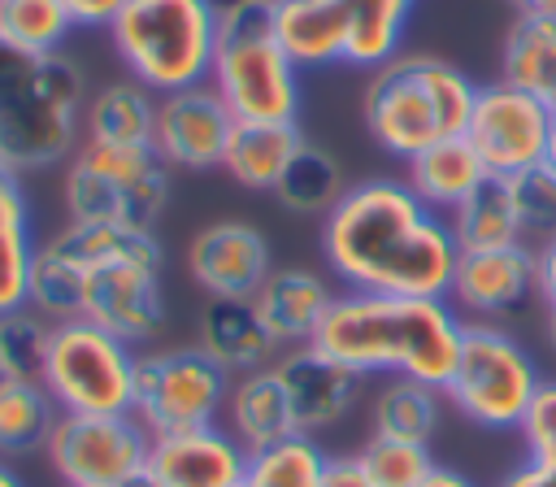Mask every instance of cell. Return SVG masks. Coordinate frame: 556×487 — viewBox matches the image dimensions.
Masks as SVG:
<instances>
[{
	"mask_svg": "<svg viewBox=\"0 0 556 487\" xmlns=\"http://www.w3.org/2000/svg\"><path fill=\"white\" fill-rule=\"evenodd\" d=\"M222 13L213 0H126L113 17V48L135 83L156 96L200 87L213 74Z\"/></svg>",
	"mask_w": 556,
	"mask_h": 487,
	"instance_id": "8992f818",
	"label": "cell"
},
{
	"mask_svg": "<svg viewBox=\"0 0 556 487\" xmlns=\"http://www.w3.org/2000/svg\"><path fill=\"white\" fill-rule=\"evenodd\" d=\"M61 4H65V13H70V22H74V26L109 30L126 0H61Z\"/></svg>",
	"mask_w": 556,
	"mask_h": 487,
	"instance_id": "ab89813d",
	"label": "cell"
},
{
	"mask_svg": "<svg viewBox=\"0 0 556 487\" xmlns=\"http://www.w3.org/2000/svg\"><path fill=\"white\" fill-rule=\"evenodd\" d=\"M539 383V365L513 335H504L491 322H465L460 352L443 383V396L473 426L517 430Z\"/></svg>",
	"mask_w": 556,
	"mask_h": 487,
	"instance_id": "30bf717a",
	"label": "cell"
},
{
	"mask_svg": "<svg viewBox=\"0 0 556 487\" xmlns=\"http://www.w3.org/2000/svg\"><path fill=\"white\" fill-rule=\"evenodd\" d=\"M334 291L317 270L304 265H274L269 278L261 283V291L252 296L261 326L269 330V339L278 348H300L313 344L326 309H330Z\"/></svg>",
	"mask_w": 556,
	"mask_h": 487,
	"instance_id": "d6986e66",
	"label": "cell"
},
{
	"mask_svg": "<svg viewBox=\"0 0 556 487\" xmlns=\"http://www.w3.org/2000/svg\"><path fill=\"white\" fill-rule=\"evenodd\" d=\"M274 374L287 391L291 404V422L300 435H317L326 426H334L339 417H348V409L361 396V374L339 365L334 357L317 352L313 344L287 348L282 357H274Z\"/></svg>",
	"mask_w": 556,
	"mask_h": 487,
	"instance_id": "ac0fdd59",
	"label": "cell"
},
{
	"mask_svg": "<svg viewBox=\"0 0 556 487\" xmlns=\"http://www.w3.org/2000/svg\"><path fill=\"white\" fill-rule=\"evenodd\" d=\"M352 26H348V52L343 65L378 70L391 57H400V39L413 13V0H348Z\"/></svg>",
	"mask_w": 556,
	"mask_h": 487,
	"instance_id": "f1b7e54d",
	"label": "cell"
},
{
	"mask_svg": "<svg viewBox=\"0 0 556 487\" xmlns=\"http://www.w3.org/2000/svg\"><path fill=\"white\" fill-rule=\"evenodd\" d=\"M135 370L139 357L126 339L87 317H65L52 322L39 383L52 391L61 413H130Z\"/></svg>",
	"mask_w": 556,
	"mask_h": 487,
	"instance_id": "9c48e42d",
	"label": "cell"
},
{
	"mask_svg": "<svg viewBox=\"0 0 556 487\" xmlns=\"http://www.w3.org/2000/svg\"><path fill=\"white\" fill-rule=\"evenodd\" d=\"M513 200H517V217H521V235L530 248H539L543 239L556 235V174L547 165H534L526 174L513 178Z\"/></svg>",
	"mask_w": 556,
	"mask_h": 487,
	"instance_id": "8d00e7d4",
	"label": "cell"
},
{
	"mask_svg": "<svg viewBox=\"0 0 556 487\" xmlns=\"http://www.w3.org/2000/svg\"><path fill=\"white\" fill-rule=\"evenodd\" d=\"M217 13L213 91L239 122H295L300 70L274 35V0H243Z\"/></svg>",
	"mask_w": 556,
	"mask_h": 487,
	"instance_id": "52a82bcc",
	"label": "cell"
},
{
	"mask_svg": "<svg viewBox=\"0 0 556 487\" xmlns=\"http://www.w3.org/2000/svg\"><path fill=\"white\" fill-rule=\"evenodd\" d=\"M552 126H556V113L543 100H534L530 91L495 78V83L478 87L465 139L478 152L486 174L517 178V174L547 161Z\"/></svg>",
	"mask_w": 556,
	"mask_h": 487,
	"instance_id": "4fadbf2b",
	"label": "cell"
},
{
	"mask_svg": "<svg viewBox=\"0 0 556 487\" xmlns=\"http://www.w3.org/2000/svg\"><path fill=\"white\" fill-rule=\"evenodd\" d=\"M552 174H556V126H552V143H547V161H543Z\"/></svg>",
	"mask_w": 556,
	"mask_h": 487,
	"instance_id": "bcb514c9",
	"label": "cell"
},
{
	"mask_svg": "<svg viewBox=\"0 0 556 487\" xmlns=\"http://www.w3.org/2000/svg\"><path fill=\"white\" fill-rule=\"evenodd\" d=\"M500 78L530 91L556 113V17H534V13L513 17L500 52Z\"/></svg>",
	"mask_w": 556,
	"mask_h": 487,
	"instance_id": "4316f807",
	"label": "cell"
},
{
	"mask_svg": "<svg viewBox=\"0 0 556 487\" xmlns=\"http://www.w3.org/2000/svg\"><path fill=\"white\" fill-rule=\"evenodd\" d=\"M460 335L465 317L447 300L343 291L330 300L313 348L356 370L361 378L391 374L443 391L460 352Z\"/></svg>",
	"mask_w": 556,
	"mask_h": 487,
	"instance_id": "7a4b0ae2",
	"label": "cell"
},
{
	"mask_svg": "<svg viewBox=\"0 0 556 487\" xmlns=\"http://www.w3.org/2000/svg\"><path fill=\"white\" fill-rule=\"evenodd\" d=\"M321 257L352 291L447 300L460 248L404 178L352 183L321 222Z\"/></svg>",
	"mask_w": 556,
	"mask_h": 487,
	"instance_id": "6da1fadb",
	"label": "cell"
},
{
	"mask_svg": "<svg viewBox=\"0 0 556 487\" xmlns=\"http://www.w3.org/2000/svg\"><path fill=\"white\" fill-rule=\"evenodd\" d=\"M547 335H552V344H556V317H547Z\"/></svg>",
	"mask_w": 556,
	"mask_h": 487,
	"instance_id": "c3c4849f",
	"label": "cell"
},
{
	"mask_svg": "<svg viewBox=\"0 0 556 487\" xmlns=\"http://www.w3.org/2000/svg\"><path fill=\"white\" fill-rule=\"evenodd\" d=\"M421 487H473L465 474H456V470H443V465H434V474L421 483Z\"/></svg>",
	"mask_w": 556,
	"mask_h": 487,
	"instance_id": "7bdbcfd3",
	"label": "cell"
},
{
	"mask_svg": "<svg viewBox=\"0 0 556 487\" xmlns=\"http://www.w3.org/2000/svg\"><path fill=\"white\" fill-rule=\"evenodd\" d=\"M43 457L65 487H139L152 435L135 413H61Z\"/></svg>",
	"mask_w": 556,
	"mask_h": 487,
	"instance_id": "7c38bea8",
	"label": "cell"
},
{
	"mask_svg": "<svg viewBox=\"0 0 556 487\" xmlns=\"http://www.w3.org/2000/svg\"><path fill=\"white\" fill-rule=\"evenodd\" d=\"M343 191H348L343 165H339L330 152L313 148V143H304V148L291 157V165L282 170V178H278V187H274L278 204L291 209V213H330Z\"/></svg>",
	"mask_w": 556,
	"mask_h": 487,
	"instance_id": "1f68e13d",
	"label": "cell"
},
{
	"mask_svg": "<svg viewBox=\"0 0 556 487\" xmlns=\"http://www.w3.org/2000/svg\"><path fill=\"white\" fill-rule=\"evenodd\" d=\"M70 30L61 0H0V39L22 52H61Z\"/></svg>",
	"mask_w": 556,
	"mask_h": 487,
	"instance_id": "836d02e7",
	"label": "cell"
},
{
	"mask_svg": "<svg viewBox=\"0 0 556 487\" xmlns=\"http://www.w3.org/2000/svg\"><path fill=\"white\" fill-rule=\"evenodd\" d=\"M530 300H539V252L530 244L460 252L447 287V304L456 313L500 317L526 309Z\"/></svg>",
	"mask_w": 556,
	"mask_h": 487,
	"instance_id": "2e32d148",
	"label": "cell"
},
{
	"mask_svg": "<svg viewBox=\"0 0 556 487\" xmlns=\"http://www.w3.org/2000/svg\"><path fill=\"white\" fill-rule=\"evenodd\" d=\"M235 126V113L226 100L213 91V83L182 87L156 100V126H152V148L169 170L204 174L222 165L226 135Z\"/></svg>",
	"mask_w": 556,
	"mask_h": 487,
	"instance_id": "5bb4252c",
	"label": "cell"
},
{
	"mask_svg": "<svg viewBox=\"0 0 556 487\" xmlns=\"http://www.w3.org/2000/svg\"><path fill=\"white\" fill-rule=\"evenodd\" d=\"M239 487H248V483H239Z\"/></svg>",
	"mask_w": 556,
	"mask_h": 487,
	"instance_id": "f907efd6",
	"label": "cell"
},
{
	"mask_svg": "<svg viewBox=\"0 0 556 487\" xmlns=\"http://www.w3.org/2000/svg\"><path fill=\"white\" fill-rule=\"evenodd\" d=\"M78 265L83 296L78 317L104 326L130 348L148 344L165 322L161 300V244L135 226H87L70 222L52 235Z\"/></svg>",
	"mask_w": 556,
	"mask_h": 487,
	"instance_id": "277c9868",
	"label": "cell"
},
{
	"mask_svg": "<svg viewBox=\"0 0 556 487\" xmlns=\"http://www.w3.org/2000/svg\"><path fill=\"white\" fill-rule=\"evenodd\" d=\"M139 487H152V478H143V483H139Z\"/></svg>",
	"mask_w": 556,
	"mask_h": 487,
	"instance_id": "681fc988",
	"label": "cell"
},
{
	"mask_svg": "<svg viewBox=\"0 0 556 487\" xmlns=\"http://www.w3.org/2000/svg\"><path fill=\"white\" fill-rule=\"evenodd\" d=\"M35 248L39 244L30 230V200L22 191V174L0 165V313L26 304Z\"/></svg>",
	"mask_w": 556,
	"mask_h": 487,
	"instance_id": "484cf974",
	"label": "cell"
},
{
	"mask_svg": "<svg viewBox=\"0 0 556 487\" xmlns=\"http://www.w3.org/2000/svg\"><path fill=\"white\" fill-rule=\"evenodd\" d=\"M248 448L226 426H195L152 435L148 478L152 487H239L248 474Z\"/></svg>",
	"mask_w": 556,
	"mask_h": 487,
	"instance_id": "e0dca14e",
	"label": "cell"
},
{
	"mask_svg": "<svg viewBox=\"0 0 556 487\" xmlns=\"http://www.w3.org/2000/svg\"><path fill=\"white\" fill-rule=\"evenodd\" d=\"M300 148H304V135L295 130V122H239L235 117L226 135L222 170L248 191H274Z\"/></svg>",
	"mask_w": 556,
	"mask_h": 487,
	"instance_id": "603a6c76",
	"label": "cell"
},
{
	"mask_svg": "<svg viewBox=\"0 0 556 487\" xmlns=\"http://www.w3.org/2000/svg\"><path fill=\"white\" fill-rule=\"evenodd\" d=\"M195 344L230 378L235 374H248V370H261V365H274V352H278V344L261 326L252 300H213V296H208V304L200 313Z\"/></svg>",
	"mask_w": 556,
	"mask_h": 487,
	"instance_id": "44dd1931",
	"label": "cell"
},
{
	"mask_svg": "<svg viewBox=\"0 0 556 487\" xmlns=\"http://www.w3.org/2000/svg\"><path fill=\"white\" fill-rule=\"evenodd\" d=\"M56 417L61 409L43 383L13 378L9 387H0V452H43Z\"/></svg>",
	"mask_w": 556,
	"mask_h": 487,
	"instance_id": "f546056e",
	"label": "cell"
},
{
	"mask_svg": "<svg viewBox=\"0 0 556 487\" xmlns=\"http://www.w3.org/2000/svg\"><path fill=\"white\" fill-rule=\"evenodd\" d=\"M87 87L65 52H22L0 39V165L48 170L83 143Z\"/></svg>",
	"mask_w": 556,
	"mask_h": 487,
	"instance_id": "3957f363",
	"label": "cell"
},
{
	"mask_svg": "<svg viewBox=\"0 0 556 487\" xmlns=\"http://www.w3.org/2000/svg\"><path fill=\"white\" fill-rule=\"evenodd\" d=\"M473 96L478 87L460 65L430 52H400L365 78L361 117L382 152L408 161L439 139L465 135Z\"/></svg>",
	"mask_w": 556,
	"mask_h": 487,
	"instance_id": "5b68a950",
	"label": "cell"
},
{
	"mask_svg": "<svg viewBox=\"0 0 556 487\" xmlns=\"http://www.w3.org/2000/svg\"><path fill=\"white\" fill-rule=\"evenodd\" d=\"M361 461L378 487H421L434 474L430 444H413V439L369 435V444L361 448Z\"/></svg>",
	"mask_w": 556,
	"mask_h": 487,
	"instance_id": "d590c367",
	"label": "cell"
},
{
	"mask_svg": "<svg viewBox=\"0 0 556 487\" xmlns=\"http://www.w3.org/2000/svg\"><path fill=\"white\" fill-rule=\"evenodd\" d=\"M482 178H486V170H482V161H478V152L469 148L465 135L439 139V143H430V148H421L417 157L404 161V183H408V191H413L426 209H434V213H443V217H447Z\"/></svg>",
	"mask_w": 556,
	"mask_h": 487,
	"instance_id": "cb8c5ba5",
	"label": "cell"
},
{
	"mask_svg": "<svg viewBox=\"0 0 556 487\" xmlns=\"http://www.w3.org/2000/svg\"><path fill=\"white\" fill-rule=\"evenodd\" d=\"M156 91H148L135 78H117L104 83L87 109H83V126L87 139H104V143H152V126H156Z\"/></svg>",
	"mask_w": 556,
	"mask_h": 487,
	"instance_id": "83f0119b",
	"label": "cell"
},
{
	"mask_svg": "<svg viewBox=\"0 0 556 487\" xmlns=\"http://www.w3.org/2000/svg\"><path fill=\"white\" fill-rule=\"evenodd\" d=\"M521 439H526V452L534 461H556V378H543L526 417H521Z\"/></svg>",
	"mask_w": 556,
	"mask_h": 487,
	"instance_id": "74e56055",
	"label": "cell"
},
{
	"mask_svg": "<svg viewBox=\"0 0 556 487\" xmlns=\"http://www.w3.org/2000/svg\"><path fill=\"white\" fill-rule=\"evenodd\" d=\"M439 396H443L439 387H426L413 378H391L374 396V435L430 444L439 430Z\"/></svg>",
	"mask_w": 556,
	"mask_h": 487,
	"instance_id": "4dcf8cb0",
	"label": "cell"
},
{
	"mask_svg": "<svg viewBox=\"0 0 556 487\" xmlns=\"http://www.w3.org/2000/svg\"><path fill=\"white\" fill-rule=\"evenodd\" d=\"M326 452L313 435H287L248 457V487H321Z\"/></svg>",
	"mask_w": 556,
	"mask_h": 487,
	"instance_id": "d6a6232c",
	"label": "cell"
},
{
	"mask_svg": "<svg viewBox=\"0 0 556 487\" xmlns=\"http://www.w3.org/2000/svg\"><path fill=\"white\" fill-rule=\"evenodd\" d=\"M230 374L200 348H161L139 352L135 370V417L148 426V435H174L213 426L230 396Z\"/></svg>",
	"mask_w": 556,
	"mask_h": 487,
	"instance_id": "8fae6325",
	"label": "cell"
},
{
	"mask_svg": "<svg viewBox=\"0 0 556 487\" xmlns=\"http://www.w3.org/2000/svg\"><path fill=\"white\" fill-rule=\"evenodd\" d=\"M187 270L213 300H252L274 270L269 239L239 217L208 222L187 244Z\"/></svg>",
	"mask_w": 556,
	"mask_h": 487,
	"instance_id": "9a60e30c",
	"label": "cell"
},
{
	"mask_svg": "<svg viewBox=\"0 0 556 487\" xmlns=\"http://www.w3.org/2000/svg\"><path fill=\"white\" fill-rule=\"evenodd\" d=\"M222 413H226V430L248 452H261V448H269L278 439H287V435H300L295 422H291V404H287V391H282L274 365L235 374Z\"/></svg>",
	"mask_w": 556,
	"mask_h": 487,
	"instance_id": "7402d4cb",
	"label": "cell"
},
{
	"mask_svg": "<svg viewBox=\"0 0 556 487\" xmlns=\"http://www.w3.org/2000/svg\"><path fill=\"white\" fill-rule=\"evenodd\" d=\"M13 383V374H9V365H4V357H0V387H9Z\"/></svg>",
	"mask_w": 556,
	"mask_h": 487,
	"instance_id": "7dc6e473",
	"label": "cell"
},
{
	"mask_svg": "<svg viewBox=\"0 0 556 487\" xmlns=\"http://www.w3.org/2000/svg\"><path fill=\"white\" fill-rule=\"evenodd\" d=\"M348 0H274V35L295 70H326L348 52Z\"/></svg>",
	"mask_w": 556,
	"mask_h": 487,
	"instance_id": "ffe728a7",
	"label": "cell"
},
{
	"mask_svg": "<svg viewBox=\"0 0 556 487\" xmlns=\"http://www.w3.org/2000/svg\"><path fill=\"white\" fill-rule=\"evenodd\" d=\"M321 487H378L361 461V452L352 457H326V470H321Z\"/></svg>",
	"mask_w": 556,
	"mask_h": 487,
	"instance_id": "f35d334b",
	"label": "cell"
},
{
	"mask_svg": "<svg viewBox=\"0 0 556 487\" xmlns=\"http://www.w3.org/2000/svg\"><path fill=\"white\" fill-rule=\"evenodd\" d=\"M517 13H534V17H556V0H513Z\"/></svg>",
	"mask_w": 556,
	"mask_h": 487,
	"instance_id": "ee69618b",
	"label": "cell"
},
{
	"mask_svg": "<svg viewBox=\"0 0 556 487\" xmlns=\"http://www.w3.org/2000/svg\"><path fill=\"white\" fill-rule=\"evenodd\" d=\"M0 487H26V483L17 478V470H9V465L0 461Z\"/></svg>",
	"mask_w": 556,
	"mask_h": 487,
	"instance_id": "f6af8a7d",
	"label": "cell"
},
{
	"mask_svg": "<svg viewBox=\"0 0 556 487\" xmlns=\"http://www.w3.org/2000/svg\"><path fill=\"white\" fill-rule=\"evenodd\" d=\"M61 196L70 222L152 230L169 200V165L156 157L152 143L83 139L65 165Z\"/></svg>",
	"mask_w": 556,
	"mask_h": 487,
	"instance_id": "ba28073f",
	"label": "cell"
},
{
	"mask_svg": "<svg viewBox=\"0 0 556 487\" xmlns=\"http://www.w3.org/2000/svg\"><path fill=\"white\" fill-rule=\"evenodd\" d=\"M500 487H556V461H534L526 457L517 470L500 478Z\"/></svg>",
	"mask_w": 556,
	"mask_h": 487,
	"instance_id": "60d3db41",
	"label": "cell"
},
{
	"mask_svg": "<svg viewBox=\"0 0 556 487\" xmlns=\"http://www.w3.org/2000/svg\"><path fill=\"white\" fill-rule=\"evenodd\" d=\"M48 335H52V322L43 313H35L30 304L0 313V357H4L13 378L39 383L43 357H48Z\"/></svg>",
	"mask_w": 556,
	"mask_h": 487,
	"instance_id": "e575fe53",
	"label": "cell"
},
{
	"mask_svg": "<svg viewBox=\"0 0 556 487\" xmlns=\"http://www.w3.org/2000/svg\"><path fill=\"white\" fill-rule=\"evenodd\" d=\"M452 239L460 252H482V248H508L526 244L517 200H513V178L486 174L452 213H447Z\"/></svg>",
	"mask_w": 556,
	"mask_h": 487,
	"instance_id": "d4e9b609",
	"label": "cell"
},
{
	"mask_svg": "<svg viewBox=\"0 0 556 487\" xmlns=\"http://www.w3.org/2000/svg\"><path fill=\"white\" fill-rule=\"evenodd\" d=\"M534 252H539V300H543L547 317H556V235L543 239Z\"/></svg>",
	"mask_w": 556,
	"mask_h": 487,
	"instance_id": "b9f144b4",
	"label": "cell"
}]
</instances>
